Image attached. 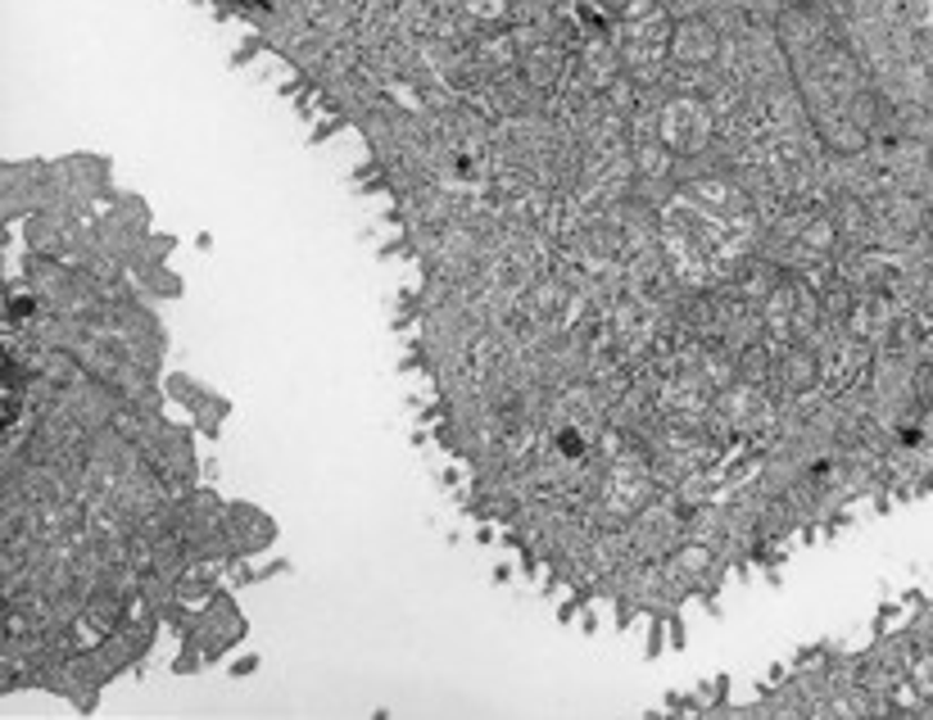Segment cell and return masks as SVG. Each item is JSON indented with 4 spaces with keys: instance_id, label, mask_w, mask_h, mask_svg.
Masks as SVG:
<instances>
[{
    "instance_id": "cell-1",
    "label": "cell",
    "mask_w": 933,
    "mask_h": 720,
    "mask_svg": "<svg viewBox=\"0 0 933 720\" xmlns=\"http://www.w3.org/2000/svg\"><path fill=\"white\" fill-rule=\"evenodd\" d=\"M0 218V698L91 716L164 643L173 675L240 652L282 526L209 481L223 431L173 367L177 236L114 159H6Z\"/></svg>"
}]
</instances>
